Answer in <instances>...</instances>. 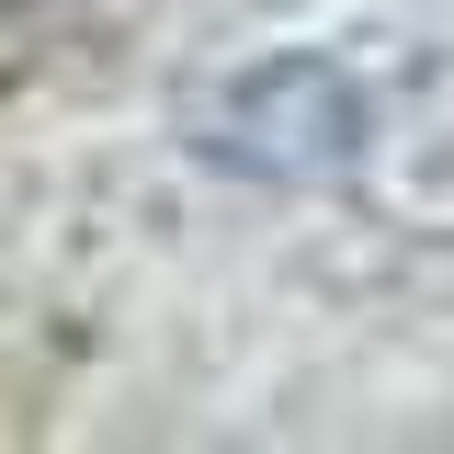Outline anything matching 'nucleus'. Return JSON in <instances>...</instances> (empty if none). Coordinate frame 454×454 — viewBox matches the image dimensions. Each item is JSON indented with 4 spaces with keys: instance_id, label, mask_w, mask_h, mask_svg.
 I'll list each match as a JSON object with an SVG mask.
<instances>
[{
    "instance_id": "obj_1",
    "label": "nucleus",
    "mask_w": 454,
    "mask_h": 454,
    "mask_svg": "<svg viewBox=\"0 0 454 454\" xmlns=\"http://www.w3.org/2000/svg\"><path fill=\"white\" fill-rule=\"evenodd\" d=\"M0 12H35V0H0Z\"/></svg>"
}]
</instances>
